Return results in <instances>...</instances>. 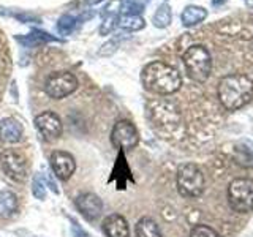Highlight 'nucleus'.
<instances>
[{
	"label": "nucleus",
	"mask_w": 253,
	"mask_h": 237,
	"mask_svg": "<svg viewBox=\"0 0 253 237\" xmlns=\"http://www.w3.org/2000/svg\"><path fill=\"white\" fill-rule=\"evenodd\" d=\"M139 142V134L136 126L130 120H119L111 131V144L116 149L130 150L134 149Z\"/></svg>",
	"instance_id": "6e6552de"
},
{
	"label": "nucleus",
	"mask_w": 253,
	"mask_h": 237,
	"mask_svg": "<svg viewBox=\"0 0 253 237\" xmlns=\"http://www.w3.org/2000/svg\"><path fill=\"white\" fill-rule=\"evenodd\" d=\"M119 27H122L124 30L136 32L146 27V21L139 14H121V18H119Z\"/></svg>",
	"instance_id": "6ab92c4d"
},
{
	"label": "nucleus",
	"mask_w": 253,
	"mask_h": 237,
	"mask_svg": "<svg viewBox=\"0 0 253 237\" xmlns=\"http://www.w3.org/2000/svg\"><path fill=\"white\" fill-rule=\"evenodd\" d=\"M76 22H78V19L75 18V16H71V14H63V16H60L59 18V21H57V32L60 35H70L71 32L75 30V27H76Z\"/></svg>",
	"instance_id": "412c9836"
},
{
	"label": "nucleus",
	"mask_w": 253,
	"mask_h": 237,
	"mask_svg": "<svg viewBox=\"0 0 253 237\" xmlns=\"http://www.w3.org/2000/svg\"><path fill=\"white\" fill-rule=\"evenodd\" d=\"M24 128L16 118H2L0 120V141L5 144H16L22 139Z\"/></svg>",
	"instance_id": "4468645a"
},
{
	"label": "nucleus",
	"mask_w": 253,
	"mask_h": 237,
	"mask_svg": "<svg viewBox=\"0 0 253 237\" xmlns=\"http://www.w3.org/2000/svg\"><path fill=\"white\" fill-rule=\"evenodd\" d=\"M78 89V78L70 71H55L46 78L44 90L54 100H62Z\"/></svg>",
	"instance_id": "423d86ee"
},
{
	"label": "nucleus",
	"mask_w": 253,
	"mask_h": 237,
	"mask_svg": "<svg viewBox=\"0 0 253 237\" xmlns=\"http://www.w3.org/2000/svg\"><path fill=\"white\" fill-rule=\"evenodd\" d=\"M190 237H220V234L208 225H196L190 231Z\"/></svg>",
	"instance_id": "5701e85b"
},
{
	"label": "nucleus",
	"mask_w": 253,
	"mask_h": 237,
	"mask_svg": "<svg viewBox=\"0 0 253 237\" xmlns=\"http://www.w3.org/2000/svg\"><path fill=\"white\" fill-rule=\"evenodd\" d=\"M234 160L242 166H253V152L250 149H237L234 154Z\"/></svg>",
	"instance_id": "b1692460"
},
{
	"label": "nucleus",
	"mask_w": 253,
	"mask_h": 237,
	"mask_svg": "<svg viewBox=\"0 0 253 237\" xmlns=\"http://www.w3.org/2000/svg\"><path fill=\"white\" fill-rule=\"evenodd\" d=\"M75 205L81 212V215L89 221H95L103 212V201L95 193L79 195L75 199Z\"/></svg>",
	"instance_id": "9b49d317"
},
{
	"label": "nucleus",
	"mask_w": 253,
	"mask_h": 237,
	"mask_svg": "<svg viewBox=\"0 0 253 237\" xmlns=\"http://www.w3.org/2000/svg\"><path fill=\"white\" fill-rule=\"evenodd\" d=\"M101 16H103V22L100 26V35H109L119 26L121 14H101Z\"/></svg>",
	"instance_id": "4be33fe9"
},
{
	"label": "nucleus",
	"mask_w": 253,
	"mask_h": 237,
	"mask_svg": "<svg viewBox=\"0 0 253 237\" xmlns=\"http://www.w3.org/2000/svg\"><path fill=\"white\" fill-rule=\"evenodd\" d=\"M228 202L234 212L249 213L253 210V180L234 179L228 185Z\"/></svg>",
	"instance_id": "39448f33"
},
{
	"label": "nucleus",
	"mask_w": 253,
	"mask_h": 237,
	"mask_svg": "<svg viewBox=\"0 0 253 237\" xmlns=\"http://www.w3.org/2000/svg\"><path fill=\"white\" fill-rule=\"evenodd\" d=\"M85 2L89 3V5H97V3L103 2V0H85Z\"/></svg>",
	"instance_id": "c85d7f7f"
},
{
	"label": "nucleus",
	"mask_w": 253,
	"mask_h": 237,
	"mask_svg": "<svg viewBox=\"0 0 253 237\" xmlns=\"http://www.w3.org/2000/svg\"><path fill=\"white\" fill-rule=\"evenodd\" d=\"M101 228L106 237H130L128 223L119 213H111L109 217H106Z\"/></svg>",
	"instance_id": "ddd939ff"
},
{
	"label": "nucleus",
	"mask_w": 253,
	"mask_h": 237,
	"mask_svg": "<svg viewBox=\"0 0 253 237\" xmlns=\"http://www.w3.org/2000/svg\"><path fill=\"white\" fill-rule=\"evenodd\" d=\"M70 223H71V236L73 237H90V234L87 231H84V229L81 228V225H79L75 218H71Z\"/></svg>",
	"instance_id": "a878e982"
},
{
	"label": "nucleus",
	"mask_w": 253,
	"mask_h": 237,
	"mask_svg": "<svg viewBox=\"0 0 253 237\" xmlns=\"http://www.w3.org/2000/svg\"><path fill=\"white\" fill-rule=\"evenodd\" d=\"M134 233H136V237H163L158 225L149 217H142L138 221L134 226Z\"/></svg>",
	"instance_id": "f3484780"
},
{
	"label": "nucleus",
	"mask_w": 253,
	"mask_h": 237,
	"mask_svg": "<svg viewBox=\"0 0 253 237\" xmlns=\"http://www.w3.org/2000/svg\"><path fill=\"white\" fill-rule=\"evenodd\" d=\"M49 163H51V168L55 174V177L60 180H68L76 171L75 157L65 152V150H55V152H52Z\"/></svg>",
	"instance_id": "9d476101"
},
{
	"label": "nucleus",
	"mask_w": 253,
	"mask_h": 237,
	"mask_svg": "<svg viewBox=\"0 0 253 237\" xmlns=\"http://www.w3.org/2000/svg\"><path fill=\"white\" fill-rule=\"evenodd\" d=\"M176 184L179 193L184 198H198L204 192V174L193 163L182 164L176 174Z\"/></svg>",
	"instance_id": "20e7f679"
},
{
	"label": "nucleus",
	"mask_w": 253,
	"mask_h": 237,
	"mask_svg": "<svg viewBox=\"0 0 253 237\" xmlns=\"http://www.w3.org/2000/svg\"><path fill=\"white\" fill-rule=\"evenodd\" d=\"M35 126L42 133V136L47 141L57 139L62 134V120L52 111H46V113L38 114L35 117Z\"/></svg>",
	"instance_id": "1a4fd4ad"
},
{
	"label": "nucleus",
	"mask_w": 253,
	"mask_h": 237,
	"mask_svg": "<svg viewBox=\"0 0 253 237\" xmlns=\"http://www.w3.org/2000/svg\"><path fill=\"white\" fill-rule=\"evenodd\" d=\"M117 41H116V40H111V41H108V43H105V44H103V47H101V49H100V55H111V54H113L116 49H117Z\"/></svg>",
	"instance_id": "bb28decb"
},
{
	"label": "nucleus",
	"mask_w": 253,
	"mask_h": 237,
	"mask_svg": "<svg viewBox=\"0 0 253 237\" xmlns=\"http://www.w3.org/2000/svg\"><path fill=\"white\" fill-rule=\"evenodd\" d=\"M225 2H226V0H212V5H221Z\"/></svg>",
	"instance_id": "c756f323"
},
{
	"label": "nucleus",
	"mask_w": 253,
	"mask_h": 237,
	"mask_svg": "<svg viewBox=\"0 0 253 237\" xmlns=\"http://www.w3.org/2000/svg\"><path fill=\"white\" fill-rule=\"evenodd\" d=\"M18 210V196L11 190L0 192V218H8Z\"/></svg>",
	"instance_id": "dca6fc26"
},
{
	"label": "nucleus",
	"mask_w": 253,
	"mask_h": 237,
	"mask_svg": "<svg viewBox=\"0 0 253 237\" xmlns=\"http://www.w3.org/2000/svg\"><path fill=\"white\" fill-rule=\"evenodd\" d=\"M152 116L158 126H166V128H174L179 125V109L171 105V103H158L152 109Z\"/></svg>",
	"instance_id": "f8f14e48"
},
{
	"label": "nucleus",
	"mask_w": 253,
	"mask_h": 237,
	"mask_svg": "<svg viewBox=\"0 0 253 237\" xmlns=\"http://www.w3.org/2000/svg\"><path fill=\"white\" fill-rule=\"evenodd\" d=\"M19 43H22L26 47H32V46H37V44H43L47 41H57V38L51 37L49 34H46L43 30H34L30 35L26 37H16Z\"/></svg>",
	"instance_id": "a211bd4d"
},
{
	"label": "nucleus",
	"mask_w": 253,
	"mask_h": 237,
	"mask_svg": "<svg viewBox=\"0 0 253 237\" xmlns=\"http://www.w3.org/2000/svg\"><path fill=\"white\" fill-rule=\"evenodd\" d=\"M218 100L228 111L244 108L253 98V81L245 75H228L218 82Z\"/></svg>",
	"instance_id": "f03ea898"
},
{
	"label": "nucleus",
	"mask_w": 253,
	"mask_h": 237,
	"mask_svg": "<svg viewBox=\"0 0 253 237\" xmlns=\"http://www.w3.org/2000/svg\"><path fill=\"white\" fill-rule=\"evenodd\" d=\"M206 18H208V10L203 6H196V5L185 6L180 16L182 24H184L185 27H193L196 24L203 22Z\"/></svg>",
	"instance_id": "2eb2a0df"
},
{
	"label": "nucleus",
	"mask_w": 253,
	"mask_h": 237,
	"mask_svg": "<svg viewBox=\"0 0 253 237\" xmlns=\"http://www.w3.org/2000/svg\"><path fill=\"white\" fill-rule=\"evenodd\" d=\"M142 85L149 92L157 95H171L182 85L179 71L165 62H150L144 67L141 75Z\"/></svg>",
	"instance_id": "f257e3e1"
},
{
	"label": "nucleus",
	"mask_w": 253,
	"mask_h": 237,
	"mask_svg": "<svg viewBox=\"0 0 253 237\" xmlns=\"http://www.w3.org/2000/svg\"><path fill=\"white\" fill-rule=\"evenodd\" d=\"M184 65L187 70V75L196 82L208 81L212 70V57L209 51L201 44L190 46L184 52Z\"/></svg>",
	"instance_id": "7ed1b4c3"
},
{
	"label": "nucleus",
	"mask_w": 253,
	"mask_h": 237,
	"mask_svg": "<svg viewBox=\"0 0 253 237\" xmlns=\"http://www.w3.org/2000/svg\"><path fill=\"white\" fill-rule=\"evenodd\" d=\"M0 168L14 182H24L27 179V160L22 154L13 149H6L0 154Z\"/></svg>",
	"instance_id": "0eeeda50"
},
{
	"label": "nucleus",
	"mask_w": 253,
	"mask_h": 237,
	"mask_svg": "<svg viewBox=\"0 0 253 237\" xmlns=\"http://www.w3.org/2000/svg\"><path fill=\"white\" fill-rule=\"evenodd\" d=\"M171 19H172V11H171V6L168 3H163L157 8V11L152 18V22L157 29H165L168 27L171 24Z\"/></svg>",
	"instance_id": "aec40b11"
},
{
	"label": "nucleus",
	"mask_w": 253,
	"mask_h": 237,
	"mask_svg": "<svg viewBox=\"0 0 253 237\" xmlns=\"http://www.w3.org/2000/svg\"><path fill=\"white\" fill-rule=\"evenodd\" d=\"M43 184H47V185H49L51 192H52L54 195H59V188L55 187V184H54V182L49 179V176H47V174H44V182H43Z\"/></svg>",
	"instance_id": "cd10ccee"
},
{
	"label": "nucleus",
	"mask_w": 253,
	"mask_h": 237,
	"mask_svg": "<svg viewBox=\"0 0 253 237\" xmlns=\"http://www.w3.org/2000/svg\"><path fill=\"white\" fill-rule=\"evenodd\" d=\"M32 195H34L37 199L44 201L46 198V187L42 180V176H35L34 182H32Z\"/></svg>",
	"instance_id": "393cba45"
}]
</instances>
